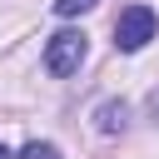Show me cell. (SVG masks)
I'll use <instances>...</instances> for the list:
<instances>
[{"instance_id":"obj_1","label":"cell","mask_w":159,"mask_h":159,"mask_svg":"<svg viewBox=\"0 0 159 159\" xmlns=\"http://www.w3.org/2000/svg\"><path fill=\"white\" fill-rule=\"evenodd\" d=\"M154 30H159L154 10H149V5H129V10H119V20H114V45H119L124 55H134V50H144V45L154 40Z\"/></svg>"},{"instance_id":"obj_2","label":"cell","mask_w":159,"mask_h":159,"mask_svg":"<svg viewBox=\"0 0 159 159\" xmlns=\"http://www.w3.org/2000/svg\"><path fill=\"white\" fill-rule=\"evenodd\" d=\"M80 65H84V35H80V30L50 35V45H45V70H50V75H75Z\"/></svg>"},{"instance_id":"obj_3","label":"cell","mask_w":159,"mask_h":159,"mask_svg":"<svg viewBox=\"0 0 159 159\" xmlns=\"http://www.w3.org/2000/svg\"><path fill=\"white\" fill-rule=\"evenodd\" d=\"M124 119H129V109H124V104H114V99L94 109V124H99L104 134H114V129H124Z\"/></svg>"},{"instance_id":"obj_4","label":"cell","mask_w":159,"mask_h":159,"mask_svg":"<svg viewBox=\"0 0 159 159\" xmlns=\"http://www.w3.org/2000/svg\"><path fill=\"white\" fill-rule=\"evenodd\" d=\"M20 159H60V149H55V144H40V139H35V144H25V149H20Z\"/></svg>"},{"instance_id":"obj_5","label":"cell","mask_w":159,"mask_h":159,"mask_svg":"<svg viewBox=\"0 0 159 159\" xmlns=\"http://www.w3.org/2000/svg\"><path fill=\"white\" fill-rule=\"evenodd\" d=\"M89 5H94V0H55V15L70 20V15H80V10H89Z\"/></svg>"},{"instance_id":"obj_6","label":"cell","mask_w":159,"mask_h":159,"mask_svg":"<svg viewBox=\"0 0 159 159\" xmlns=\"http://www.w3.org/2000/svg\"><path fill=\"white\" fill-rule=\"evenodd\" d=\"M0 159H10V149H5V144H0Z\"/></svg>"}]
</instances>
